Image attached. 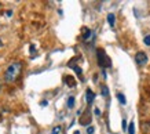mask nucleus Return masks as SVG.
Masks as SVG:
<instances>
[{
  "label": "nucleus",
  "instance_id": "f257e3e1",
  "mask_svg": "<svg viewBox=\"0 0 150 134\" xmlns=\"http://www.w3.org/2000/svg\"><path fill=\"white\" fill-rule=\"evenodd\" d=\"M21 69H22V64L21 62H13V64L8 65V68H7V71H6L4 73V80L6 82H8V83H13V82H15L17 80V78L19 76V73H21Z\"/></svg>",
  "mask_w": 150,
  "mask_h": 134
},
{
  "label": "nucleus",
  "instance_id": "f03ea898",
  "mask_svg": "<svg viewBox=\"0 0 150 134\" xmlns=\"http://www.w3.org/2000/svg\"><path fill=\"white\" fill-rule=\"evenodd\" d=\"M96 57H98V65L100 68H109V66H112V61H110L109 57L106 56L103 48H98Z\"/></svg>",
  "mask_w": 150,
  "mask_h": 134
},
{
  "label": "nucleus",
  "instance_id": "7ed1b4c3",
  "mask_svg": "<svg viewBox=\"0 0 150 134\" xmlns=\"http://www.w3.org/2000/svg\"><path fill=\"white\" fill-rule=\"evenodd\" d=\"M83 42L84 43H90L94 40V32H92L91 29H88V28H83Z\"/></svg>",
  "mask_w": 150,
  "mask_h": 134
},
{
  "label": "nucleus",
  "instance_id": "20e7f679",
  "mask_svg": "<svg viewBox=\"0 0 150 134\" xmlns=\"http://www.w3.org/2000/svg\"><path fill=\"white\" fill-rule=\"evenodd\" d=\"M135 61H137L138 65H146L147 64V56H146L143 51H138L137 56H135Z\"/></svg>",
  "mask_w": 150,
  "mask_h": 134
},
{
  "label": "nucleus",
  "instance_id": "39448f33",
  "mask_svg": "<svg viewBox=\"0 0 150 134\" xmlns=\"http://www.w3.org/2000/svg\"><path fill=\"white\" fill-rule=\"evenodd\" d=\"M90 122H91V113H90V111H86L84 112V115H81V118H80V125L81 126H88L90 125Z\"/></svg>",
  "mask_w": 150,
  "mask_h": 134
},
{
  "label": "nucleus",
  "instance_id": "423d86ee",
  "mask_svg": "<svg viewBox=\"0 0 150 134\" xmlns=\"http://www.w3.org/2000/svg\"><path fill=\"white\" fill-rule=\"evenodd\" d=\"M86 97H87V102H88V104H92V101H94V98H95V94H94V91H92V90H90V88H87V91H86Z\"/></svg>",
  "mask_w": 150,
  "mask_h": 134
},
{
  "label": "nucleus",
  "instance_id": "0eeeda50",
  "mask_svg": "<svg viewBox=\"0 0 150 134\" xmlns=\"http://www.w3.org/2000/svg\"><path fill=\"white\" fill-rule=\"evenodd\" d=\"M65 83L68 84L69 87H74L76 86V80L73 76H65Z\"/></svg>",
  "mask_w": 150,
  "mask_h": 134
},
{
  "label": "nucleus",
  "instance_id": "6e6552de",
  "mask_svg": "<svg viewBox=\"0 0 150 134\" xmlns=\"http://www.w3.org/2000/svg\"><path fill=\"white\" fill-rule=\"evenodd\" d=\"M142 130H143V133H150V122H143L142 123Z\"/></svg>",
  "mask_w": 150,
  "mask_h": 134
},
{
  "label": "nucleus",
  "instance_id": "1a4fd4ad",
  "mask_svg": "<svg viewBox=\"0 0 150 134\" xmlns=\"http://www.w3.org/2000/svg\"><path fill=\"white\" fill-rule=\"evenodd\" d=\"M108 22H109L110 26H114V22H116V17H114V14L108 15Z\"/></svg>",
  "mask_w": 150,
  "mask_h": 134
},
{
  "label": "nucleus",
  "instance_id": "9d476101",
  "mask_svg": "<svg viewBox=\"0 0 150 134\" xmlns=\"http://www.w3.org/2000/svg\"><path fill=\"white\" fill-rule=\"evenodd\" d=\"M117 98H118V101L121 102L123 105H125V102H127V100H125V97H124V96L121 94V93H118V94H117Z\"/></svg>",
  "mask_w": 150,
  "mask_h": 134
},
{
  "label": "nucleus",
  "instance_id": "9b49d317",
  "mask_svg": "<svg viewBox=\"0 0 150 134\" xmlns=\"http://www.w3.org/2000/svg\"><path fill=\"white\" fill-rule=\"evenodd\" d=\"M73 106H74V97H69L68 98V108L72 109Z\"/></svg>",
  "mask_w": 150,
  "mask_h": 134
},
{
  "label": "nucleus",
  "instance_id": "f8f14e48",
  "mask_svg": "<svg viewBox=\"0 0 150 134\" xmlns=\"http://www.w3.org/2000/svg\"><path fill=\"white\" fill-rule=\"evenodd\" d=\"M100 91H102V96H105V97L109 96V90H108L106 86H102V87H100Z\"/></svg>",
  "mask_w": 150,
  "mask_h": 134
},
{
  "label": "nucleus",
  "instance_id": "ddd939ff",
  "mask_svg": "<svg viewBox=\"0 0 150 134\" xmlns=\"http://www.w3.org/2000/svg\"><path fill=\"white\" fill-rule=\"evenodd\" d=\"M61 131H62V127H61V126H55L54 129H52V133L51 134H61Z\"/></svg>",
  "mask_w": 150,
  "mask_h": 134
},
{
  "label": "nucleus",
  "instance_id": "4468645a",
  "mask_svg": "<svg viewBox=\"0 0 150 134\" xmlns=\"http://www.w3.org/2000/svg\"><path fill=\"white\" fill-rule=\"evenodd\" d=\"M128 133H129V134L135 133V125H134V122H132V123H129V126H128Z\"/></svg>",
  "mask_w": 150,
  "mask_h": 134
},
{
  "label": "nucleus",
  "instance_id": "2eb2a0df",
  "mask_svg": "<svg viewBox=\"0 0 150 134\" xmlns=\"http://www.w3.org/2000/svg\"><path fill=\"white\" fill-rule=\"evenodd\" d=\"M94 131H95V129H94L92 126H88V127H87V134H94Z\"/></svg>",
  "mask_w": 150,
  "mask_h": 134
},
{
  "label": "nucleus",
  "instance_id": "dca6fc26",
  "mask_svg": "<svg viewBox=\"0 0 150 134\" xmlns=\"http://www.w3.org/2000/svg\"><path fill=\"white\" fill-rule=\"evenodd\" d=\"M73 69L76 71V73H77L79 76H81V73H83V72H81V68H80V66H74Z\"/></svg>",
  "mask_w": 150,
  "mask_h": 134
},
{
  "label": "nucleus",
  "instance_id": "f3484780",
  "mask_svg": "<svg viewBox=\"0 0 150 134\" xmlns=\"http://www.w3.org/2000/svg\"><path fill=\"white\" fill-rule=\"evenodd\" d=\"M143 42H145V44H147V46H150V36H146L145 39H143Z\"/></svg>",
  "mask_w": 150,
  "mask_h": 134
},
{
  "label": "nucleus",
  "instance_id": "a211bd4d",
  "mask_svg": "<svg viewBox=\"0 0 150 134\" xmlns=\"http://www.w3.org/2000/svg\"><path fill=\"white\" fill-rule=\"evenodd\" d=\"M127 127H128V126H127V122H125V120H123V130H125Z\"/></svg>",
  "mask_w": 150,
  "mask_h": 134
},
{
  "label": "nucleus",
  "instance_id": "6ab92c4d",
  "mask_svg": "<svg viewBox=\"0 0 150 134\" xmlns=\"http://www.w3.org/2000/svg\"><path fill=\"white\" fill-rule=\"evenodd\" d=\"M35 51H36V48H35V46H33V44H30V53H35Z\"/></svg>",
  "mask_w": 150,
  "mask_h": 134
},
{
  "label": "nucleus",
  "instance_id": "aec40b11",
  "mask_svg": "<svg viewBox=\"0 0 150 134\" xmlns=\"http://www.w3.org/2000/svg\"><path fill=\"white\" fill-rule=\"evenodd\" d=\"M94 112H95V115H98V116L100 115V111L98 109V108H95V109H94Z\"/></svg>",
  "mask_w": 150,
  "mask_h": 134
},
{
  "label": "nucleus",
  "instance_id": "412c9836",
  "mask_svg": "<svg viewBox=\"0 0 150 134\" xmlns=\"http://www.w3.org/2000/svg\"><path fill=\"white\" fill-rule=\"evenodd\" d=\"M1 46H3V42H1V39H0V48H1Z\"/></svg>",
  "mask_w": 150,
  "mask_h": 134
},
{
  "label": "nucleus",
  "instance_id": "4be33fe9",
  "mask_svg": "<svg viewBox=\"0 0 150 134\" xmlns=\"http://www.w3.org/2000/svg\"><path fill=\"white\" fill-rule=\"evenodd\" d=\"M73 134H80V131H74V133H73Z\"/></svg>",
  "mask_w": 150,
  "mask_h": 134
},
{
  "label": "nucleus",
  "instance_id": "5701e85b",
  "mask_svg": "<svg viewBox=\"0 0 150 134\" xmlns=\"http://www.w3.org/2000/svg\"><path fill=\"white\" fill-rule=\"evenodd\" d=\"M0 90H1V84H0Z\"/></svg>",
  "mask_w": 150,
  "mask_h": 134
}]
</instances>
